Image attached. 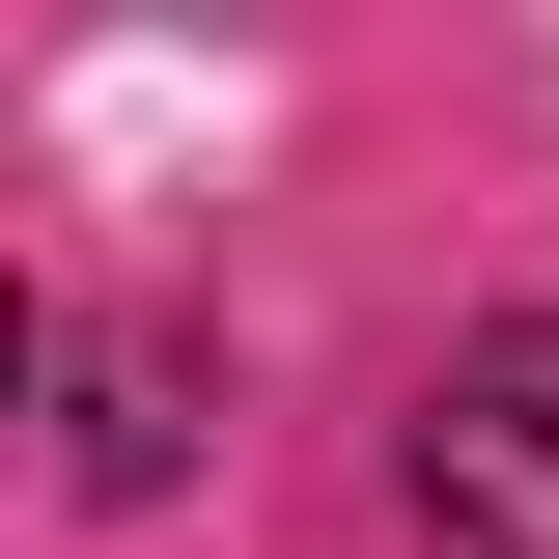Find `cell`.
I'll use <instances>...</instances> for the list:
<instances>
[{"label": "cell", "instance_id": "1", "mask_svg": "<svg viewBox=\"0 0 559 559\" xmlns=\"http://www.w3.org/2000/svg\"><path fill=\"white\" fill-rule=\"evenodd\" d=\"M419 532L448 559H559V308L448 336V392H419Z\"/></svg>", "mask_w": 559, "mask_h": 559}]
</instances>
